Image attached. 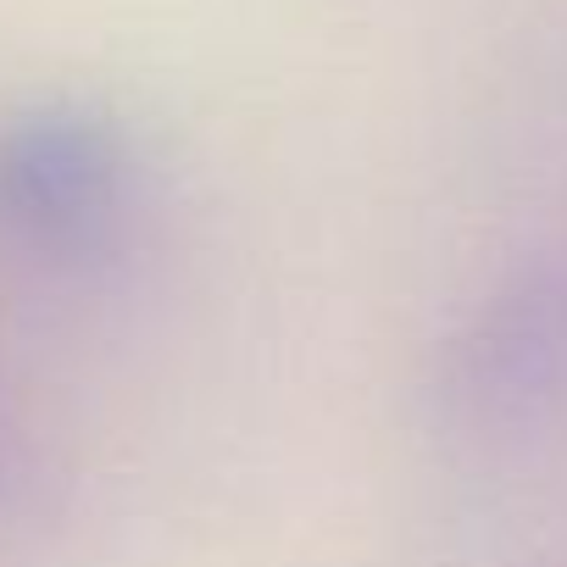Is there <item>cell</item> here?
I'll use <instances>...</instances> for the list:
<instances>
[{
  "label": "cell",
  "instance_id": "cell-1",
  "mask_svg": "<svg viewBox=\"0 0 567 567\" xmlns=\"http://www.w3.org/2000/svg\"><path fill=\"white\" fill-rule=\"evenodd\" d=\"M140 206L128 128L90 101H29L0 117V245L51 267L117 250Z\"/></svg>",
  "mask_w": 567,
  "mask_h": 567
},
{
  "label": "cell",
  "instance_id": "cell-2",
  "mask_svg": "<svg viewBox=\"0 0 567 567\" xmlns=\"http://www.w3.org/2000/svg\"><path fill=\"white\" fill-rule=\"evenodd\" d=\"M429 401L456 434H523L567 406V256L501 267L434 346Z\"/></svg>",
  "mask_w": 567,
  "mask_h": 567
},
{
  "label": "cell",
  "instance_id": "cell-3",
  "mask_svg": "<svg viewBox=\"0 0 567 567\" xmlns=\"http://www.w3.org/2000/svg\"><path fill=\"white\" fill-rule=\"evenodd\" d=\"M0 484H7V434H0Z\"/></svg>",
  "mask_w": 567,
  "mask_h": 567
}]
</instances>
